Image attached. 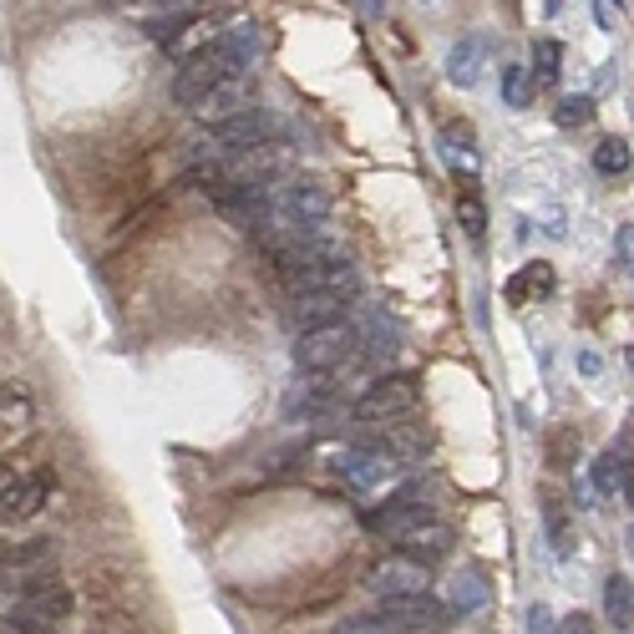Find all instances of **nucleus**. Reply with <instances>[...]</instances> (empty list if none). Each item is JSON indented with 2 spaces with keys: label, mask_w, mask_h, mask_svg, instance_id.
Masks as SVG:
<instances>
[{
  "label": "nucleus",
  "mask_w": 634,
  "mask_h": 634,
  "mask_svg": "<svg viewBox=\"0 0 634 634\" xmlns=\"http://www.w3.org/2000/svg\"><path fill=\"white\" fill-rule=\"evenodd\" d=\"M559 275H553L549 259H528L513 279H508V305H528V299H549Z\"/></svg>",
  "instance_id": "12"
},
{
  "label": "nucleus",
  "mask_w": 634,
  "mask_h": 634,
  "mask_svg": "<svg viewBox=\"0 0 634 634\" xmlns=\"http://www.w3.org/2000/svg\"><path fill=\"white\" fill-rule=\"evenodd\" d=\"M549 539H553V553H559V559H569V553H574V533H569V518H563L553 503H549Z\"/></svg>",
  "instance_id": "27"
},
{
  "label": "nucleus",
  "mask_w": 634,
  "mask_h": 634,
  "mask_svg": "<svg viewBox=\"0 0 634 634\" xmlns=\"http://www.w3.org/2000/svg\"><path fill=\"white\" fill-rule=\"evenodd\" d=\"M447 72L457 76V86H478V72H482V47L478 41H462V47L452 51V61H447Z\"/></svg>",
  "instance_id": "23"
},
{
  "label": "nucleus",
  "mask_w": 634,
  "mask_h": 634,
  "mask_svg": "<svg viewBox=\"0 0 634 634\" xmlns=\"http://www.w3.org/2000/svg\"><path fill=\"white\" fill-rule=\"evenodd\" d=\"M340 472H346L350 488H366V492H371V488H381V482L391 478L396 462L381 452V447H350V452L340 457Z\"/></svg>",
  "instance_id": "11"
},
{
  "label": "nucleus",
  "mask_w": 634,
  "mask_h": 634,
  "mask_svg": "<svg viewBox=\"0 0 634 634\" xmlns=\"http://www.w3.org/2000/svg\"><path fill=\"white\" fill-rule=\"evenodd\" d=\"M503 102L508 108H528V102H533V72H523V67H503Z\"/></svg>",
  "instance_id": "24"
},
{
  "label": "nucleus",
  "mask_w": 634,
  "mask_h": 634,
  "mask_svg": "<svg viewBox=\"0 0 634 634\" xmlns=\"http://www.w3.org/2000/svg\"><path fill=\"white\" fill-rule=\"evenodd\" d=\"M350 305H356V295H295L285 305V320L295 336H305V330H320V325H340Z\"/></svg>",
  "instance_id": "9"
},
{
  "label": "nucleus",
  "mask_w": 634,
  "mask_h": 634,
  "mask_svg": "<svg viewBox=\"0 0 634 634\" xmlns=\"http://www.w3.org/2000/svg\"><path fill=\"white\" fill-rule=\"evenodd\" d=\"M366 584H371V594L381 599H417L427 594V569H421L417 559H407V553H391V559H376L371 563V574H366Z\"/></svg>",
  "instance_id": "7"
},
{
  "label": "nucleus",
  "mask_w": 634,
  "mask_h": 634,
  "mask_svg": "<svg viewBox=\"0 0 634 634\" xmlns=\"http://www.w3.org/2000/svg\"><path fill=\"white\" fill-rule=\"evenodd\" d=\"M0 634H51V630H41V624H21V620H6V624H0Z\"/></svg>",
  "instance_id": "33"
},
{
  "label": "nucleus",
  "mask_w": 634,
  "mask_h": 634,
  "mask_svg": "<svg viewBox=\"0 0 634 634\" xmlns=\"http://www.w3.org/2000/svg\"><path fill=\"white\" fill-rule=\"evenodd\" d=\"M533 82L539 86H559V76H563V51H559V41H539L533 47Z\"/></svg>",
  "instance_id": "21"
},
{
  "label": "nucleus",
  "mask_w": 634,
  "mask_h": 634,
  "mask_svg": "<svg viewBox=\"0 0 634 634\" xmlns=\"http://www.w3.org/2000/svg\"><path fill=\"white\" fill-rule=\"evenodd\" d=\"M360 289V279H356V269H350V259L346 264H325V269H310V275H295V279H285V295L295 299V295H356Z\"/></svg>",
  "instance_id": "10"
},
{
  "label": "nucleus",
  "mask_w": 634,
  "mask_h": 634,
  "mask_svg": "<svg viewBox=\"0 0 634 634\" xmlns=\"http://www.w3.org/2000/svg\"><path fill=\"white\" fill-rule=\"evenodd\" d=\"M239 112H249V92H244V76L239 82H224L214 96H208L204 108H198V117L214 122V127H224V122H234Z\"/></svg>",
  "instance_id": "17"
},
{
  "label": "nucleus",
  "mask_w": 634,
  "mask_h": 634,
  "mask_svg": "<svg viewBox=\"0 0 634 634\" xmlns=\"http://www.w3.org/2000/svg\"><path fill=\"white\" fill-rule=\"evenodd\" d=\"M295 366L299 371H336L350 356H360V325L340 320V325H320V330H305L295 336Z\"/></svg>",
  "instance_id": "5"
},
{
  "label": "nucleus",
  "mask_w": 634,
  "mask_h": 634,
  "mask_svg": "<svg viewBox=\"0 0 634 634\" xmlns=\"http://www.w3.org/2000/svg\"><path fill=\"white\" fill-rule=\"evenodd\" d=\"M488 604V579H482V569H467V574L452 579V594H447V610L452 614H472Z\"/></svg>",
  "instance_id": "18"
},
{
  "label": "nucleus",
  "mask_w": 634,
  "mask_h": 634,
  "mask_svg": "<svg viewBox=\"0 0 634 634\" xmlns=\"http://www.w3.org/2000/svg\"><path fill=\"white\" fill-rule=\"evenodd\" d=\"M579 371L599 376V371H604V356H599V350H579Z\"/></svg>",
  "instance_id": "32"
},
{
  "label": "nucleus",
  "mask_w": 634,
  "mask_h": 634,
  "mask_svg": "<svg viewBox=\"0 0 634 634\" xmlns=\"http://www.w3.org/2000/svg\"><path fill=\"white\" fill-rule=\"evenodd\" d=\"M457 214H462V228L472 234V239H482V204H478V193H462V204H457Z\"/></svg>",
  "instance_id": "28"
},
{
  "label": "nucleus",
  "mask_w": 634,
  "mask_h": 634,
  "mask_svg": "<svg viewBox=\"0 0 634 634\" xmlns=\"http://www.w3.org/2000/svg\"><path fill=\"white\" fill-rule=\"evenodd\" d=\"M336 634H396V624L376 610V614H350V620H340Z\"/></svg>",
  "instance_id": "25"
},
{
  "label": "nucleus",
  "mask_w": 634,
  "mask_h": 634,
  "mask_svg": "<svg viewBox=\"0 0 634 634\" xmlns=\"http://www.w3.org/2000/svg\"><path fill=\"white\" fill-rule=\"evenodd\" d=\"M620 498L634 508V457H630V462H624V492H620Z\"/></svg>",
  "instance_id": "34"
},
{
  "label": "nucleus",
  "mask_w": 634,
  "mask_h": 634,
  "mask_svg": "<svg viewBox=\"0 0 634 634\" xmlns=\"http://www.w3.org/2000/svg\"><path fill=\"white\" fill-rule=\"evenodd\" d=\"M421 523H431V508H427V498H421L417 488H401L396 498H386V503L371 513L376 533H386V539H396V543H407Z\"/></svg>",
  "instance_id": "8"
},
{
  "label": "nucleus",
  "mask_w": 634,
  "mask_h": 634,
  "mask_svg": "<svg viewBox=\"0 0 634 634\" xmlns=\"http://www.w3.org/2000/svg\"><path fill=\"white\" fill-rule=\"evenodd\" d=\"M559 634H594V620H589V614H569V620L559 624Z\"/></svg>",
  "instance_id": "31"
},
{
  "label": "nucleus",
  "mask_w": 634,
  "mask_h": 634,
  "mask_svg": "<svg viewBox=\"0 0 634 634\" xmlns=\"http://www.w3.org/2000/svg\"><path fill=\"white\" fill-rule=\"evenodd\" d=\"M31 421H37V411H31V396H25L21 386H6V391H0V427H6V452L21 442L25 431H31Z\"/></svg>",
  "instance_id": "14"
},
{
  "label": "nucleus",
  "mask_w": 634,
  "mask_h": 634,
  "mask_svg": "<svg viewBox=\"0 0 634 634\" xmlns=\"http://www.w3.org/2000/svg\"><path fill=\"white\" fill-rule=\"evenodd\" d=\"M594 11H599V25H614V6H610V0H599Z\"/></svg>",
  "instance_id": "35"
},
{
  "label": "nucleus",
  "mask_w": 634,
  "mask_h": 634,
  "mask_svg": "<svg viewBox=\"0 0 634 634\" xmlns=\"http://www.w3.org/2000/svg\"><path fill=\"white\" fill-rule=\"evenodd\" d=\"M624 634H634V630H624Z\"/></svg>",
  "instance_id": "39"
},
{
  "label": "nucleus",
  "mask_w": 634,
  "mask_h": 634,
  "mask_svg": "<svg viewBox=\"0 0 634 634\" xmlns=\"http://www.w3.org/2000/svg\"><path fill=\"white\" fill-rule=\"evenodd\" d=\"M559 624L563 620H553L549 604H533V610H528V634H559Z\"/></svg>",
  "instance_id": "29"
},
{
  "label": "nucleus",
  "mask_w": 634,
  "mask_h": 634,
  "mask_svg": "<svg viewBox=\"0 0 634 634\" xmlns=\"http://www.w3.org/2000/svg\"><path fill=\"white\" fill-rule=\"evenodd\" d=\"M401 553H407V559H417L421 569H431V563H442L447 553H452V528L431 518V523H421L417 533L401 543Z\"/></svg>",
  "instance_id": "13"
},
{
  "label": "nucleus",
  "mask_w": 634,
  "mask_h": 634,
  "mask_svg": "<svg viewBox=\"0 0 634 634\" xmlns=\"http://www.w3.org/2000/svg\"><path fill=\"white\" fill-rule=\"evenodd\" d=\"M437 147H442V157H447V168H452V173L478 178L482 157H478V147H472V137H467V127H442V132H437Z\"/></svg>",
  "instance_id": "16"
},
{
  "label": "nucleus",
  "mask_w": 634,
  "mask_h": 634,
  "mask_svg": "<svg viewBox=\"0 0 634 634\" xmlns=\"http://www.w3.org/2000/svg\"><path fill=\"white\" fill-rule=\"evenodd\" d=\"M614 254H620V269H630L634 275V224H620V234H614Z\"/></svg>",
  "instance_id": "30"
},
{
  "label": "nucleus",
  "mask_w": 634,
  "mask_h": 634,
  "mask_svg": "<svg viewBox=\"0 0 634 634\" xmlns=\"http://www.w3.org/2000/svg\"><path fill=\"white\" fill-rule=\"evenodd\" d=\"M630 553H634V528H630Z\"/></svg>",
  "instance_id": "37"
},
{
  "label": "nucleus",
  "mask_w": 634,
  "mask_h": 634,
  "mask_svg": "<svg viewBox=\"0 0 634 634\" xmlns=\"http://www.w3.org/2000/svg\"><path fill=\"white\" fill-rule=\"evenodd\" d=\"M6 620H21V624H41V630H57L61 620H72V589L61 584L57 574L6 579Z\"/></svg>",
  "instance_id": "3"
},
{
  "label": "nucleus",
  "mask_w": 634,
  "mask_h": 634,
  "mask_svg": "<svg viewBox=\"0 0 634 634\" xmlns=\"http://www.w3.org/2000/svg\"><path fill=\"white\" fill-rule=\"evenodd\" d=\"M553 117H559V127H584V122L594 117V102H589V96H563Z\"/></svg>",
  "instance_id": "26"
},
{
  "label": "nucleus",
  "mask_w": 634,
  "mask_h": 634,
  "mask_svg": "<svg viewBox=\"0 0 634 634\" xmlns=\"http://www.w3.org/2000/svg\"><path fill=\"white\" fill-rule=\"evenodd\" d=\"M330 214H336V198H330V188H325V183H315V178H285L275 188V218H269V234H264V244L299 239V234H325Z\"/></svg>",
  "instance_id": "2"
},
{
  "label": "nucleus",
  "mask_w": 634,
  "mask_h": 634,
  "mask_svg": "<svg viewBox=\"0 0 634 634\" xmlns=\"http://www.w3.org/2000/svg\"><path fill=\"white\" fill-rule=\"evenodd\" d=\"M421 401V386L411 376H381L350 401V421L360 427H407Z\"/></svg>",
  "instance_id": "4"
},
{
  "label": "nucleus",
  "mask_w": 634,
  "mask_h": 634,
  "mask_svg": "<svg viewBox=\"0 0 634 634\" xmlns=\"http://www.w3.org/2000/svg\"><path fill=\"white\" fill-rule=\"evenodd\" d=\"M624 462L630 457H620V452H604L594 462V488H599V498H620L624 492Z\"/></svg>",
  "instance_id": "22"
},
{
  "label": "nucleus",
  "mask_w": 634,
  "mask_h": 634,
  "mask_svg": "<svg viewBox=\"0 0 634 634\" xmlns=\"http://www.w3.org/2000/svg\"><path fill=\"white\" fill-rule=\"evenodd\" d=\"M51 559H57V543H51V539H37V543H16V549H6V579L51 574Z\"/></svg>",
  "instance_id": "15"
},
{
  "label": "nucleus",
  "mask_w": 634,
  "mask_h": 634,
  "mask_svg": "<svg viewBox=\"0 0 634 634\" xmlns=\"http://www.w3.org/2000/svg\"><path fill=\"white\" fill-rule=\"evenodd\" d=\"M421 634H442V630H421Z\"/></svg>",
  "instance_id": "38"
},
{
  "label": "nucleus",
  "mask_w": 634,
  "mask_h": 634,
  "mask_svg": "<svg viewBox=\"0 0 634 634\" xmlns=\"http://www.w3.org/2000/svg\"><path fill=\"white\" fill-rule=\"evenodd\" d=\"M624 360H630V371H634V346H630V350H624Z\"/></svg>",
  "instance_id": "36"
},
{
  "label": "nucleus",
  "mask_w": 634,
  "mask_h": 634,
  "mask_svg": "<svg viewBox=\"0 0 634 634\" xmlns=\"http://www.w3.org/2000/svg\"><path fill=\"white\" fill-rule=\"evenodd\" d=\"M51 488H57V478H51L47 467H37V472H11V467H6V482H0V518H6V523H21V518L41 513Z\"/></svg>",
  "instance_id": "6"
},
{
  "label": "nucleus",
  "mask_w": 634,
  "mask_h": 634,
  "mask_svg": "<svg viewBox=\"0 0 634 634\" xmlns=\"http://www.w3.org/2000/svg\"><path fill=\"white\" fill-rule=\"evenodd\" d=\"M594 173L624 178V173H630V143H624V137H604V143L594 147Z\"/></svg>",
  "instance_id": "20"
},
{
  "label": "nucleus",
  "mask_w": 634,
  "mask_h": 634,
  "mask_svg": "<svg viewBox=\"0 0 634 634\" xmlns=\"http://www.w3.org/2000/svg\"><path fill=\"white\" fill-rule=\"evenodd\" d=\"M249 72L244 67V57L234 51V41H228V31L218 41H204L198 51H188L178 67V76H173V102L188 112H198L208 102V96L218 92L224 82H239V76Z\"/></svg>",
  "instance_id": "1"
},
{
  "label": "nucleus",
  "mask_w": 634,
  "mask_h": 634,
  "mask_svg": "<svg viewBox=\"0 0 634 634\" xmlns=\"http://www.w3.org/2000/svg\"><path fill=\"white\" fill-rule=\"evenodd\" d=\"M604 620H610L620 634L630 630V620H634V589H630V579L614 574L610 584H604Z\"/></svg>",
  "instance_id": "19"
}]
</instances>
